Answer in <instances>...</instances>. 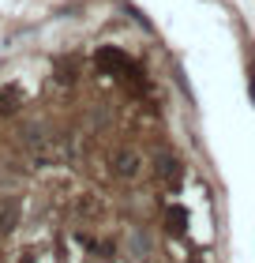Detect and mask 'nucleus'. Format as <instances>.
<instances>
[{
    "instance_id": "obj_1",
    "label": "nucleus",
    "mask_w": 255,
    "mask_h": 263,
    "mask_svg": "<svg viewBox=\"0 0 255 263\" xmlns=\"http://www.w3.org/2000/svg\"><path fill=\"white\" fill-rule=\"evenodd\" d=\"M135 154H120V158H116V173L120 177H131V173H135Z\"/></svg>"
}]
</instances>
